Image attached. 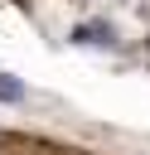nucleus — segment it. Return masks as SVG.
I'll return each instance as SVG.
<instances>
[{"instance_id":"nucleus-1","label":"nucleus","mask_w":150,"mask_h":155,"mask_svg":"<svg viewBox=\"0 0 150 155\" xmlns=\"http://www.w3.org/2000/svg\"><path fill=\"white\" fill-rule=\"evenodd\" d=\"M19 97H24V87H19L15 78H5V73H0V102H19Z\"/></svg>"},{"instance_id":"nucleus-2","label":"nucleus","mask_w":150,"mask_h":155,"mask_svg":"<svg viewBox=\"0 0 150 155\" xmlns=\"http://www.w3.org/2000/svg\"><path fill=\"white\" fill-rule=\"evenodd\" d=\"M5 145H10V136H0V150H5Z\"/></svg>"}]
</instances>
